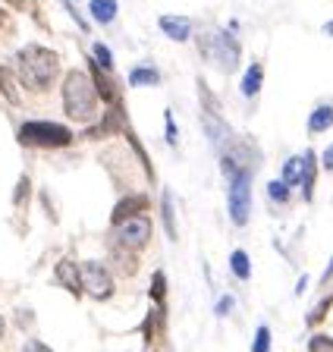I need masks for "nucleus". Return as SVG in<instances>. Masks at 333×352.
<instances>
[{
  "instance_id": "obj_1",
  "label": "nucleus",
  "mask_w": 333,
  "mask_h": 352,
  "mask_svg": "<svg viewBox=\"0 0 333 352\" xmlns=\"http://www.w3.org/2000/svg\"><path fill=\"white\" fill-rule=\"evenodd\" d=\"M60 69V57L51 47H41V44H25L23 51L16 54V79L19 85L45 95L47 88L54 85Z\"/></svg>"
},
{
  "instance_id": "obj_2",
  "label": "nucleus",
  "mask_w": 333,
  "mask_h": 352,
  "mask_svg": "<svg viewBox=\"0 0 333 352\" xmlns=\"http://www.w3.org/2000/svg\"><path fill=\"white\" fill-rule=\"evenodd\" d=\"M97 91L95 82L89 73H79V69H69L67 79H63V110L67 117L76 123H91L97 117Z\"/></svg>"
},
{
  "instance_id": "obj_3",
  "label": "nucleus",
  "mask_w": 333,
  "mask_h": 352,
  "mask_svg": "<svg viewBox=\"0 0 333 352\" xmlns=\"http://www.w3.org/2000/svg\"><path fill=\"white\" fill-rule=\"evenodd\" d=\"M16 139L25 148H67L73 145V129H67L63 123H51V120H25Z\"/></svg>"
},
{
  "instance_id": "obj_4",
  "label": "nucleus",
  "mask_w": 333,
  "mask_h": 352,
  "mask_svg": "<svg viewBox=\"0 0 333 352\" xmlns=\"http://www.w3.org/2000/svg\"><path fill=\"white\" fill-rule=\"evenodd\" d=\"M79 277H82V293H89L91 299L104 302L113 296V274L104 261H82Z\"/></svg>"
},
{
  "instance_id": "obj_5",
  "label": "nucleus",
  "mask_w": 333,
  "mask_h": 352,
  "mask_svg": "<svg viewBox=\"0 0 333 352\" xmlns=\"http://www.w3.org/2000/svg\"><path fill=\"white\" fill-rule=\"evenodd\" d=\"M230 217L236 227L249 223V211H252V173L242 170V173L230 176Z\"/></svg>"
},
{
  "instance_id": "obj_6",
  "label": "nucleus",
  "mask_w": 333,
  "mask_h": 352,
  "mask_svg": "<svg viewBox=\"0 0 333 352\" xmlns=\"http://www.w3.org/2000/svg\"><path fill=\"white\" fill-rule=\"evenodd\" d=\"M148 242H151V220L145 214L126 220V223H119L113 230V245H119V249H126V252H141Z\"/></svg>"
},
{
  "instance_id": "obj_7",
  "label": "nucleus",
  "mask_w": 333,
  "mask_h": 352,
  "mask_svg": "<svg viewBox=\"0 0 333 352\" xmlns=\"http://www.w3.org/2000/svg\"><path fill=\"white\" fill-rule=\"evenodd\" d=\"M207 57L214 60L223 73H233V69L239 66V44H236V38H230V32H217V35L211 38Z\"/></svg>"
},
{
  "instance_id": "obj_8",
  "label": "nucleus",
  "mask_w": 333,
  "mask_h": 352,
  "mask_svg": "<svg viewBox=\"0 0 333 352\" xmlns=\"http://www.w3.org/2000/svg\"><path fill=\"white\" fill-rule=\"evenodd\" d=\"M148 208H151V198L141 195V192H135V195H123L117 201V208H113V214H111V223L119 227V223H126V220H133V217H141Z\"/></svg>"
},
{
  "instance_id": "obj_9",
  "label": "nucleus",
  "mask_w": 333,
  "mask_h": 352,
  "mask_svg": "<svg viewBox=\"0 0 333 352\" xmlns=\"http://www.w3.org/2000/svg\"><path fill=\"white\" fill-rule=\"evenodd\" d=\"M54 280H57L63 289H69L73 296H82V277H79V264L73 261V258H63V261H57V267H54Z\"/></svg>"
},
{
  "instance_id": "obj_10",
  "label": "nucleus",
  "mask_w": 333,
  "mask_h": 352,
  "mask_svg": "<svg viewBox=\"0 0 333 352\" xmlns=\"http://www.w3.org/2000/svg\"><path fill=\"white\" fill-rule=\"evenodd\" d=\"M161 29L173 41H189L192 38V19H185V16H161Z\"/></svg>"
},
{
  "instance_id": "obj_11",
  "label": "nucleus",
  "mask_w": 333,
  "mask_h": 352,
  "mask_svg": "<svg viewBox=\"0 0 333 352\" xmlns=\"http://www.w3.org/2000/svg\"><path fill=\"white\" fill-rule=\"evenodd\" d=\"M0 95L7 98L13 107H19V104H23V85H19V79L13 76V69H10V66H0Z\"/></svg>"
},
{
  "instance_id": "obj_12",
  "label": "nucleus",
  "mask_w": 333,
  "mask_h": 352,
  "mask_svg": "<svg viewBox=\"0 0 333 352\" xmlns=\"http://www.w3.org/2000/svg\"><path fill=\"white\" fill-rule=\"evenodd\" d=\"M111 264L117 267V274H123V277H133V274L139 271L135 252H126V249H119V245H111Z\"/></svg>"
},
{
  "instance_id": "obj_13",
  "label": "nucleus",
  "mask_w": 333,
  "mask_h": 352,
  "mask_svg": "<svg viewBox=\"0 0 333 352\" xmlns=\"http://www.w3.org/2000/svg\"><path fill=\"white\" fill-rule=\"evenodd\" d=\"M261 82H264V66L261 63H252L245 69V79H242V95L245 98H255L261 91Z\"/></svg>"
},
{
  "instance_id": "obj_14",
  "label": "nucleus",
  "mask_w": 333,
  "mask_h": 352,
  "mask_svg": "<svg viewBox=\"0 0 333 352\" xmlns=\"http://www.w3.org/2000/svg\"><path fill=\"white\" fill-rule=\"evenodd\" d=\"M305 167H302V195L311 201L314 195V176H318V164H314V151H305Z\"/></svg>"
},
{
  "instance_id": "obj_15",
  "label": "nucleus",
  "mask_w": 333,
  "mask_h": 352,
  "mask_svg": "<svg viewBox=\"0 0 333 352\" xmlns=\"http://www.w3.org/2000/svg\"><path fill=\"white\" fill-rule=\"evenodd\" d=\"M89 10H91V16H95V22H101V25L117 19V0H91Z\"/></svg>"
},
{
  "instance_id": "obj_16",
  "label": "nucleus",
  "mask_w": 333,
  "mask_h": 352,
  "mask_svg": "<svg viewBox=\"0 0 333 352\" xmlns=\"http://www.w3.org/2000/svg\"><path fill=\"white\" fill-rule=\"evenodd\" d=\"M333 126V104H321L314 113L308 117V129L311 132H324Z\"/></svg>"
},
{
  "instance_id": "obj_17",
  "label": "nucleus",
  "mask_w": 333,
  "mask_h": 352,
  "mask_svg": "<svg viewBox=\"0 0 333 352\" xmlns=\"http://www.w3.org/2000/svg\"><path fill=\"white\" fill-rule=\"evenodd\" d=\"M161 82V76H157L154 66H135L133 73H129V85L139 88V85H157Z\"/></svg>"
},
{
  "instance_id": "obj_18",
  "label": "nucleus",
  "mask_w": 333,
  "mask_h": 352,
  "mask_svg": "<svg viewBox=\"0 0 333 352\" xmlns=\"http://www.w3.org/2000/svg\"><path fill=\"white\" fill-rule=\"evenodd\" d=\"M161 214H163V230H167V236H170V239H176V214H173V192H163Z\"/></svg>"
},
{
  "instance_id": "obj_19",
  "label": "nucleus",
  "mask_w": 333,
  "mask_h": 352,
  "mask_svg": "<svg viewBox=\"0 0 333 352\" xmlns=\"http://www.w3.org/2000/svg\"><path fill=\"white\" fill-rule=\"evenodd\" d=\"M302 167H305L302 154H299V157H289V161L283 164V183H286V186L302 183Z\"/></svg>"
},
{
  "instance_id": "obj_20",
  "label": "nucleus",
  "mask_w": 333,
  "mask_h": 352,
  "mask_svg": "<svg viewBox=\"0 0 333 352\" xmlns=\"http://www.w3.org/2000/svg\"><path fill=\"white\" fill-rule=\"evenodd\" d=\"M148 293H151V302H154L157 308H163V299H167V277H163V271H154Z\"/></svg>"
},
{
  "instance_id": "obj_21",
  "label": "nucleus",
  "mask_w": 333,
  "mask_h": 352,
  "mask_svg": "<svg viewBox=\"0 0 333 352\" xmlns=\"http://www.w3.org/2000/svg\"><path fill=\"white\" fill-rule=\"evenodd\" d=\"M230 267H233V274H236L239 280H249V274H252V264H249V255H245L242 249H236L230 255Z\"/></svg>"
},
{
  "instance_id": "obj_22",
  "label": "nucleus",
  "mask_w": 333,
  "mask_h": 352,
  "mask_svg": "<svg viewBox=\"0 0 333 352\" xmlns=\"http://www.w3.org/2000/svg\"><path fill=\"white\" fill-rule=\"evenodd\" d=\"M29 195H32V179H29V176H19V183H16V192H13V205H16V208H25Z\"/></svg>"
},
{
  "instance_id": "obj_23",
  "label": "nucleus",
  "mask_w": 333,
  "mask_h": 352,
  "mask_svg": "<svg viewBox=\"0 0 333 352\" xmlns=\"http://www.w3.org/2000/svg\"><path fill=\"white\" fill-rule=\"evenodd\" d=\"M95 63H97V69H104V73H113V57L104 44H95Z\"/></svg>"
},
{
  "instance_id": "obj_24",
  "label": "nucleus",
  "mask_w": 333,
  "mask_h": 352,
  "mask_svg": "<svg viewBox=\"0 0 333 352\" xmlns=\"http://www.w3.org/2000/svg\"><path fill=\"white\" fill-rule=\"evenodd\" d=\"M267 195H271V201H280V205H286V198H289V186L286 183H271L267 186Z\"/></svg>"
},
{
  "instance_id": "obj_25",
  "label": "nucleus",
  "mask_w": 333,
  "mask_h": 352,
  "mask_svg": "<svg viewBox=\"0 0 333 352\" xmlns=\"http://www.w3.org/2000/svg\"><path fill=\"white\" fill-rule=\"evenodd\" d=\"M252 352H271V330L267 327H258L255 343H252Z\"/></svg>"
},
{
  "instance_id": "obj_26",
  "label": "nucleus",
  "mask_w": 333,
  "mask_h": 352,
  "mask_svg": "<svg viewBox=\"0 0 333 352\" xmlns=\"http://www.w3.org/2000/svg\"><path fill=\"white\" fill-rule=\"evenodd\" d=\"M311 352H333V337H311Z\"/></svg>"
},
{
  "instance_id": "obj_27",
  "label": "nucleus",
  "mask_w": 333,
  "mask_h": 352,
  "mask_svg": "<svg viewBox=\"0 0 333 352\" xmlns=\"http://www.w3.org/2000/svg\"><path fill=\"white\" fill-rule=\"evenodd\" d=\"M23 352H54V349H51V346H45L41 340H25Z\"/></svg>"
},
{
  "instance_id": "obj_28",
  "label": "nucleus",
  "mask_w": 333,
  "mask_h": 352,
  "mask_svg": "<svg viewBox=\"0 0 333 352\" xmlns=\"http://www.w3.org/2000/svg\"><path fill=\"white\" fill-rule=\"evenodd\" d=\"M167 142H170V145H176V123H173L170 110H167Z\"/></svg>"
},
{
  "instance_id": "obj_29",
  "label": "nucleus",
  "mask_w": 333,
  "mask_h": 352,
  "mask_svg": "<svg viewBox=\"0 0 333 352\" xmlns=\"http://www.w3.org/2000/svg\"><path fill=\"white\" fill-rule=\"evenodd\" d=\"M230 308H233V296H223V299L217 302V315H227Z\"/></svg>"
},
{
  "instance_id": "obj_30",
  "label": "nucleus",
  "mask_w": 333,
  "mask_h": 352,
  "mask_svg": "<svg viewBox=\"0 0 333 352\" xmlns=\"http://www.w3.org/2000/svg\"><path fill=\"white\" fill-rule=\"evenodd\" d=\"M321 164H324V170H333V145L324 151V161H321Z\"/></svg>"
},
{
  "instance_id": "obj_31",
  "label": "nucleus",
  "mask_w": 333,
  "mask_h": 352,
  "mask_svg": "<svg viewBox=\"0 0 333 352\" xmlns=\"http://www.w3.org/2000/svg\"><path fill=\"white\" fill-rule=\"evenodd\" d=\"M10 3H13L16 10H25V3H29V0H10Z\"/></svg>"
},
{
  "instance_id": "obj_32",
  "label": "nucleus",
  "mask_w": 333,
  "mask_h": 352,
  "mask_svg": "<svg viewBox=\"0 0 333 352\" xmlns=\"http://www.w3.org/2000/svg\"><path fill=\"white\" fill-rule=\"evenodd\" d=\"M333 277V258H330V264H327V271H324V280H330Z\"/></svg>"
},
{
  "instance_id": "obj_33",
  "label": "nucleus",
  "mask_w": 333,
  "mask_h": 352,
  "mask_svg": "<svg viewBox=\"0 0 333 352\" xmlns=\"http://www.w3.org/2000/svg\"><path fill=\"white\" fill-rule=\"evenodd\" d=\"M7 333V321H3V315H0V337Z\"/></svg>"
},
{
  "instance_id": "obj_34",
  "label": "nucleus",
  "mask_w": 333,
  "mask_h": 352,
  "mask_svg": "<svg viewBox=\"0 0 333 352\" xmlns=\"http://www.w3.org/2000/svg\"><path fill=\"white\" fill-rule=\"evenodd\" d=\"M324 32H327V35L333 38V19H330V22H327V25H324Z\"/></svg>"
}]
</instances>
